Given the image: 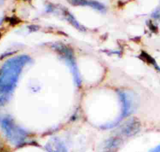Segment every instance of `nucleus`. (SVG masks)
I'll use <instances>...</instances> for the list:
<instances>
[{"label": "nucleus", "instance_id": "nucleus-1", "mask_svg": "<svg viewBox=\"0 0 160 152\" xmlns=\"http://www.w3.org/2000/svg\"><path fill=\"white\" fill-rule=\"evenodd\" d=\"M29 57L21 55L7 60L0 69V104L8 99L14 88L24 66Z\"/></svg>", "mask_w": 160, "mask_h": 152}, {"label": "nucleus", "instance_id": "nucleus-2", "mask_svg": "<svg viewBox=\"0 0 160 152\" xmlns=\"http://www.w3.org/2000/svg\"><path fill=\"white\" fill-rule=\"evenodd\" d=\"M2 126L7 137L12 143L19 144L24 141L26 138V133L21 128L16 126L9 118H5L2 121Z\"/></svg>", "mask_w": 160, "mask_h": 152}, {"label": "nucleus", "instance_id": "nucleus-3", "mask_svg": "<svg viewBox=\"0 0 160 152\" xmlns=\"http://www.w3.org/2000/svg\"><path fill=\"white\" fill-rule=\"evenodd\" d=\"M56 48L58 52L65 59L66 62L69 66V67L73 73L76 83H77L78 85H79L81 84L80 78H79L78 68H77L76 62L74 61V58L73 57L72 51L68 48L62 46V45H61V46L58 45L56 46Z\"/></svg>", "mask_w": 160, "mask_h": 152}, {"label": "nucleus", "instance_id": "nucleus-4", "mask_svg": "<svg viewBox=\"0 0 160 152\" xmlns=\"http://www.w3.org/2000/svg\"><path fill=\"white\" fill-rule=\"evenodd\" d=\"M118 94L122 103L121 118L118 119L119 121L131 113L133 108V101L132 97L126 92L119 91L118 92Z\"/></svg>", "mask_w": 160, "mask_h": 152}, {"label": "nucleus", "instance_id": "nucleus-5", "mask_svg": "<svg viewBox=\"0 0 160 152\" xmlns=\"http://www.w3.org/2000/svg\"><path fill=\"white\" fill-rule=\"evenodd\" d=\"M141 128L140 122L136 118L127 121L120 128V131L124 135L131 136L138 133Z\"/></svg>", "mask_w": 160, "mask_h": 152}, {"label": "nucleus", "instance_id": "nucleus-6", "mask_svg": "<svg viewBox=\"0 0 160 152\" xmlns=\"http://www.w3.org/2000/svg\"><path fill=\"white\" fill-rule=\"evenodd\" d=\"M46 149L49 152H67L62 143L55 138L47 144Z\"/></svg>", "mask_w": 160, "mask_h": 152}, {"label": "nucleus", "instance_id": "nucleus-7", "mask_svg": "<svg viewBox=\"0 0 160 152\" xmlns=\"http://www.w3.org/2000/svg\"><path fill=\"white\" fill-rule=\"evenodd\" d=\"M75 6H88L98 11H104V6L100 3L91 0H75L73 3Z\"/></svg>", "mask_w": 160, "mask_h": 152}, {"label": "nucleus", "instance_id": "nucleus-8", "mask_svg": "<svg viewBox=\"0 0 160 152\" xmlns=\"http://www.w3.org/2000/svg\"><path fill=\"white\" fill-rule=\"evenodd\" d=\"M148 152H160V144L149 149Z\"/></svg>", "mask_w": 160, "mask_h": 152}, {"label": "nucleus", "instance_id": "nucleus-9", "mask_svg": "<svg viewBox=\"0 0 160 152\" xmlns=\"http://www.w3.org/2000/svg\"><path fill=\"white\" fill-rule=\"evenodd\" d=\"M152 17L154 18H158L160 17V9H158L152 14Z\"/></svg>", "mask_w": 160, "mask_h": 152}, {"label": "nucleus", "instance_id": "nucleus-10", "mask_svg": "<svg viewBox=\"0 0 160 152\" xmlns=\"http://www.w3.org/2000/svg\"><path fill=\"white\" fill-rule=\"evenodd\" d=\"M3 145H2V143L0 141V152H3L4 151V149H3Z\"/></svg>", "mask_w": 160, "mask_h": 152}, {"label": "nucleus", "instance_id": "nucleus-11", "mask_svg": "<svg viewBox=\"0 0 160 152\" xmlns=\"http://www.w3.org/2000/svg\"><path fill=\"white\" fill-rule=\"evenodd\" d=\"M24 1H30V0H24Z\"/></svg>", "mask_w": 160, "mask_h": 152}]
</instances>
